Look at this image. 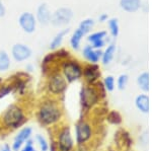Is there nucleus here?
<instances>
[{
	"instance_id": "nucleus-1",
	"label": "nucleus",
	"mask_w": 152,
	"mask_h": 151,
	"mask_svg": "<svg viewBox=\"0 0 152 151\" xmlns=\"http://www.w3.org/2000/svg\"><path fill=\"white\" fill-rule=\"evenodd\" d=\"M37 117L41 125L49 127V126L56 125L61 121L63 117V112L57 101L53 99H48L41 104Z\"/></svg>"
},
{
	"instance_id": "nucleus-2",
	"label": "nucleus",
	"mask_w": 152,
	"mask_h": 151,
	"mask_svg": "<svg viewBox=\"0 0 152 151\" xmlns=\"http://www.w3.org/2000/svg\"><path fill=\"white\" fill-rule=\"evenodd\" d=\"M2 124L7 129H18L26 121L24 109L18 104H11L1 117Z\"/></svg>"
},
{
	"instance_id": "nucleus-3",
	"label": "nucleus",
	"mask_w": 152,
	"mask_h": 151,
	"mask_svg": "<svg viewBox=\"0 0 152 151\" xmlns=\"http://www.w3.org/2000/svg\"><path fill=\"white\" fill-rule=\"evenodd\" d=\"M100 96L99 90L94 85L87 84L83 86L80 90V104L82 109L87 112L96 106L100 101Z\"/></svg>"
},
{
	"instance_id": "nucleus-4",
	"label": "nucleus",
	"mask_w": 152,
	"mask_h": 151,
	"mask_svg": "<svg viewBox=\"0 0 152 151\" xmlns=\"http://www.w3.org/2000/svg\"><path fill=\"white\" fill-rule=\"evenodd\" d=\"M56 147L57 151H73L74 149L75 142L69 126H64L58 131Z\"/></svg>"
},
{
	"instance_id": "nucleus-5",
	"label": "nucleus",
	"mask_w": 152,
	"mask_h": 151,
	"mask_svg": "<svg viewBox=\"0 0 152 151\" xmlns=\"http://www.w3.org/2000/svg\"><path fill=\"white\" fill-rule=\"evenodd\" d=\"M82 67L77 61L68 60L62 65V75L67 83H73L78 81L82 77Z\"/></svg>"
},
{
	"instance_id": "nucleus-6",
	"label": "nucleus",
	"mask_w": 152,
	"mask_h": 151,
	"mask_svg": "<svg viewBox=\"0 0 152 151\" xmlns=\"http://www.w3.org/2000/svg\"><path fill=\"white\" fill-rule=\"evenodd\" d=\"M94 137V128L89 122L80 120L75 125L76 144H87Z\"/></svg>"
},
{
	"instance_id": "nucleus-7",
	"label": "nucleus",
	"mask_w": 152,
	"mask_h": 151,
	"mask_svg": "<svg viewBox=\"0 0 152 151\" xmlns=\"http://www.w3.org/2000/svg\"><path fill=\"white\" fill-rule=\"evenodd\" d=\"M47 89L52 96H57L64 93L67 89V81L60 73H54L50 76L47 83Z\"/></svg>"
},
{
	"instance_id": "nucleus-8",
	"label": "nucleus",
	"mask_w": 152,
	"mask_h": 151,
	"mask_svg": "<svg viewBox=\"0 0 152 151\" xmlns=\"http://www.w3.org/2000/svg\"><path fill=\"white\" fill-rule=\"evenodd\" d=\"M73 18V11L68 7H60L52 13L50 23L55 26H61L69 23Z\"/></svg>"
},
{
	"instance_id": "nucleus-9",
	"label": "nucleus",
	"mask_w": 152,
	"mask_h": 151,
	"mask_svg": "<svg viewBox=\"0 0 152 151\" xmlns=\"http://www.w3.org/2000/svg\"><path fill=\"white\" fill-rule=\"evenodd\" d=\"M33 136V128L28 127V126H24V127L19 129V131L14 136L13 141H12L11 148L13 151H19L20 148L23 147L24 143L28 140H29Z\"/></svg>"
},
{
	"instance_id": "nucleus-10",
	"label": "nucleus",
	"mask_w": 152,
	"mask_h": 151,
	"mask_svg": "<svg viewBox=\"0 0 152 151\" xmlns=\"http://www.w3.org/2000/svg\"><path fill=\"white\" fill-rule=\"evenodd\" d=\"M33 51L26 44H15L12 46L11 48V56L14 61L18 63L24 62V61L28 60L31 57Z\"/></svg>"
},
{
	"instance_id": "nucleus-11",
	"label": "nucleus",
	"mask_w": 152,
	"mask_h": 151,
	"mask_svg": "<svg viewBox=\"0 0 152 151\" xmlns=\"http://www.w3.org/2000/svg\"><path fill=\"white\" fill-rule=\"evenodd\" d=\"M18 23L23 31L26 34H33L36 31L37 19L33 13L31 12H23L20 14L18 18Z\"/></svg>"
},
{
	"instance_id": "nucleus-12",
	"label": "nucleus",
	"mask_w": 152,
	"mask_h": 151,
	"mask_svg": "<svg viewBox=\"0 0 152 151\" xmlns=\"http://www.w3.org/2000/svg\"><path fill=\"white\" fill-rule=\"evenodd\" d=\"M82 76L88 84L94 85L100 77L99 67L97 66V64L86 65L82 70Z\"/></svg>"
},
{
	"instance_id": "nucleus-13",
	"label": "nucleus",
	"mask_w": 152,
	"mask_h": 151,
	"mask_svg": "<svg viewBox=\"0 0 152 151\" xmlns=\"http://www.w3.org/2000/svg\"><path fill=\"white\" fill-rule=\"evenodd\" d=\"M134 104L135 108L138 109L141 114L147 115L149 114V109H150V99H149V96L147 93H142L138 94L134 99Z\"/></svg>"
},
{
	"instance_id": "nucleus-14",
	"label": "nucleus",
	"mask_w": 152,
	"mask_h": 151,
	"mask_svg": "<svg viewBox=\"0 0 152 151\" xmlns=\"http://www.w3.org/2000/svg\"><path fill=\"white\" fill-rule=\"evenodd\" d=\"M82 55L90 64H97V62L102 59V51L94 49L90 45H86L82 50Z\"/></svg>"
},
{
	"instance_id": "nucleus-15",
	"label": "nucleus",
	"mask_w": 152,
	"mask_h": 151,
	"mask_svg": "<svg viewBox=\"0 0 152 151\" xmlns=\"http://www.w3.org/2000/svg\"><path fill=\"white\" fill-rule=\"evenodd\" d=\"M51 16H52V13L47 4L42 3L41 5H39L37 9V20L39 23L42 24H48L51 21Z\"/></svg>"
},
{
	"instance_id": "nucleus-16",
	"label": "nucleus",
	"mask_w": 152,
	"mask_h": 151,
	"mask_svg": "<svg viewBox=\"0 0 152 151\" xmlns=\"http://www.w3.org/2000/svg\"><path fill=\"white\" fill-rule=\"evenodd\" d=\"M120 6L127 12H136L141 7V0H120Z\"/></svg>"
},
{
	"instance_id": "nucleus-17",
	"label": "nucleus",
	"mask_w": 152,
	"mask_h": 151,
	"mask_svg": "<svg viewBox=\"0 0 152 151\" xmlns=\"http://www.w3.org/2000/svg\"><path fill=\"white\" fill-rule=\"evenodd\" d=\"M116 51H117L116 45H114V44H110V45L107 47V49L102 52V59H100L102 62V64L104 65L111 64V62L115 57V54H116Z\"/></svg>"
},
{
	"instance_id": "nucleus-18",
	"label": "nucleus",
	"mask_w": 152,
	"mask_h": 151,
	"mask_svg": "<svg viewBox=\"0 0 152 151\" xmlns=\"http://www.w3.org/2000/svg\"><path fill=\"white\" fill-rule=\"evenodd\" d=\"M137 85H138L139 89L144 92V93H147L149 91V73L147 71H144L140 73L138 75L136 79Z\"/></svg>"
},
{
	"instance_id": "nucleus-19",
	"label": "nucleus",
	"mask_w": 152,
	"mask_h": 151,
	"mask_svg": "<svg viewBox=\"0 0 152 151\" xmlns=\"http://www.w3.org/2000/svg\"><path fill=\"white\" fill-rule=\"evenodd\" d=\"M69 33V28H65V30L60 31L59 33L53 38V40L50 43V49L51 50H57V49L62 45V42L64 40L65 36Z\"/></svg>"
},
{
	"instance_id": "nucleus-20",
	"label": "nucleus",
	"mask_w": 152,
	"mask_h": 151,
	"mask_svg": "<svg viewBox=\"0 0 152 151\" xmlns=\"http://www.w3.org/2000/svg\"><path fill=\"white\" fill-rule=\"evenodd\" d=\"M85 36V34L80 30L79 28L77 30H75L74 33L72 34L71 36V39H70V45L74 50H79L80 48V44H81V41H82V38Z\"/></svg>"
},
{
	"instance_id": "nucleus-21",
	"label": "nucleus",
	"mask_w": 152,
	"mask_h": 151,
	"mask_svg": "<svg viewBox=\"0 0 152 151\" xmlns=\"http://www.w3.org/2000/svg\"><path fill=\"white\" fill-rule=\"evenodd\" d=\"M11 61L8 53L4 50L0 51V72H5L10 68Z\"/></svg>"
},
{
	"instance_id": "nucleus-22",
	"label": "nucleus",
	"mask_w": 152,
	"mask_h": 151,
	"mask_svg": "<svg viewBox=\"0 0 152 151\" xmlns=\"http://www.w3.org/2000/svg\"><path fill=\"white\" fill-rule=\"evenodd\" d=\"M34 141H36L41 151H49V149H50V144H49L47 138L42 134H36Z\"/></svg>"
},
{
	"instance_id": "nucleus-23",
	"label": "nucleus",
	"mask_w": 152,
	"mask_h": 151,
	"mask_svg": "<svg viewBox=\"0 0 152 151\" xmlns=\"http://www.w3.org/2000/svg\"><path fill=\"white\" fill-rule=\"evenodd\" d=\"M102 86H104V90L107 92H112L116 88V79L113 75H107L104 77V81H102Z\"/></svg>"
},
{
	"instance_id": "nucleus-24",
	"label": "nucleus",
	"mask_w": 152,
	"mask_h": 151,
	"mask_svg": "<svg viewBox=\"0 0 152 151\" xmlns=\"http://www.w3.org/2000/svg\"><path fill=\"white\" fill-rule=\"evenodd\" d=\"M105 38H107V31H96V33H94L88 36L87 41L92 45V44L99 42V41H104Z\"/></svg>"
},
{
	"instance_id": "nucleus-25",
	"label": "nucleus",
	"mask_w": 152,
	"mask_h": 151,
	"mask_svg": "<svg viewBox=\"0 0 152 151\" xmlns=\"http://www.w3.org/2000/svg\"><path fill=\"white\" fill-rule=\"evenodd\" d=\"M94 26V19H91V18H86V19H84V20H82L81 23H80V24H79V28L83 31V33L85 34V35H86L87 33H89V31L92 30Z\"/></svg>"
},
{
	"instance_id": "nucleus-26",
	"label": "nucleus",
	"mask_w": 152,
	"mask_h": 151,
	"mask_svg": "<svg viewBox=\"0 0 152 151\" xmlns=\"http://www.w3.org/2000/svg\"><path fill=\"white\" fill-rule=\"evenodd\" d=\"M107 120L109 123L113 124V125H119L122 122V117L118 112L113 111L111 113H109V115L107 117Z\"/></svg>"
},
{
	"instance_id": "nucleus-27",
	"label": "nucleus",
	"mask_w": 152,
	"mask_h": 151,
	"mask_svg": "<svg viewBox=\"0 0 152 151\" xmlns=\"http://www.w3.org/2000/svg\"><path fill=\"white\" fill-rule=\"evenodd\" d=\"M109 28H110V31H111L112 36L114 38L118 36L120 33V26H119V23H118L117 18H112L109 20Z\"/></svg>"
},
{
	"instance_id": "nucleus-28",
	"label": "nucleus",
	"mask_w": 152,
	"mask_h": 151,
	"mask_svg": "<svg viewBox=\"0 0 152 151\" xmlns=\"http://www.w3.org/2000/svg\"><path fill=\"white\" fill-rule=\"evenodd\" d=\"M129 82V76L127 74H121L117 79V87L119 90H124L126 89L127 85Z\"/></svg>"
},
{
	"instance_id": "nucleus-29",
	"label": "nucleus",
	"mask_w": 152,
	"mask_h": 151,
	"mask_svg": "<svg viewBox=\"0 0 152 151\" xmlns=\"http://www.w3.org/2000/svg\"><path fill=\"white\" fill-rule=\"evenodd\" d=\"M34 142H35L34 139H31H31L28 140L26 143H24L23 146L20 148V150H19V151H38L36 149L35 145H34V144H35Z\"/></svg>"
},
{
	"instance_id": "nucleus-30",
	"label": "nucleus",
	"mask_w": 152,
	"mask_h": 151,
	"mask_svg": "<svg viewBox=\"0 0 152 151\" xmlns=\"http://www.w3.org/2000/svg\"><path fill=\"white\" fill-rule=\"evenodd\" d=\"M12 90V86L11 85H3V86L0 87V98L2 97L8 96Z\"/></svg>"
},
{
	"instance_id": "nucleus-31",
	"label": "nucleus",
	"mask_w": 152,
	"mask_h": 151,
	"mask_svg": "<svg viewBox=\"0 0 152 151\" xmlns=\"http://www.w3.org/2000/svg\"><path fill=\"white\" fill-rule=\"evenodd\" d=\"M73 151H88V147L86 144H77Z\"/></svg>"
},
{
	"instance_id": "nucleus-32",
	"label": "nucleus",
	"mask_w": 152,
	"mask_h": 151,
	"mask_svg": "<svg viewBox=\"0 0 152 151\" xmlns=\"http://www.w3.org/2000/svg\"><path fill=\"white\" fill-rule=\"evenodd\" d=\"M5 12H6L5 6H4V4L2 3V1L0 0V18H3V16L5 15Z\"/></svg>"
},
{
	"instance_id": "nucleus-33",
	"label": "nucleus",
	"mask_w": 152,
	"mask_h": 151,
	"mask_svg": "<svg viewBox=\"0 0 152 151\" xmlns=\"http://www.w3.org/2000/svg\"><path fill=\"white\" fill-rule=\"evenodd\" d=\"M0 151H13V150H12L10 145L5 143V144H3L1 147H0Z\"/></svg>"
},
{
	"instance_id": "nucleus-34",
	"label": "nucleus",
	"mask_w": 152,
	"mask_h": 151,
	"mask_svg": "<svg viewBox=\"0 0 152 151\" xmlns=\"http://www.w3.org/2000/svg\"><path fill=\"white\" fill-rule=\"evenodd\" d=\"M107 18H109V16H107V13H102V15H99V21L100 23H104V21H107Z\"/></svg>"
},
{
	"instance_id": "nucleus-35",
	"label": "nucleus",
	"mask_w": 152,
	"mask_h": 151,
	"mask_svg": "<svg viewBox=\"0 0 152 151\" xmlns=\"http://www.w3.org/2000/svg\"><path fill=\"white\" fill-rule=\"evenodd\" d=\"M26 69L28 70V71H33L34 70V67H33V65H31V64H28V65H26Z\"/></svg>"
},
{
	"instance_id": "nucleus-36",
	"label": "nucleus",
	"mask_w": 152,
	"mask_h": 151,
	"mask_svg": "<svg viewBox=\"0 0 152 151\" xmlns=\"http://www.w3.org/2000/svg\"><path fill=\"white\" fill-rule=\"evenodd\" d=\"M125 151H133V150H131V149H127V150H125Z\"/></svg>"
}]
</instances>
